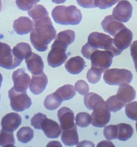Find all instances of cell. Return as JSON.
Listing matches in <instances>:
<instances>
[{"label":"cell","mask_w":137,"mask_h":147,"mask_svg":"<svg viewBox=\"0 0 137 147\" xmlns=\"http://www.w3.org/2000/svg\"><path fill=\"white\" fill-rule=\"evenodd\" d=\"M75 38L76 34L72 30H67L58 33L48 55V64L50 67H58L65 62L67 58V48L74 43Z\"/></svg>","instance_id":"obj_2"},{"label":"cell","mask_w":137,"mask_h":147,"mask_svg":"<svg viewBox=\"0 0 137 147\" xmlns=\"http://www.w3.org/2000/svg\"><path fill=\"white\" fill-rule=\"evenodd\" d=\"M48 83L47 76L43 72L32 77L30 84V90L33 94L38 95L45 90Z\"/></svg>","instance_id":"obj_18"},{"label":"cell","mask_w":137,"mask_h":147,"mask_svg":"<svg viewBox=\"0 0 137 147\" xmlns=\"http://www.w3.org/2000/svg\"><path fill=\"white\" fill-rule=\"evenodd\" d=\"M97 147H115V146L110 141H103L99 143L97 145Z\"/></svg>","instance_id":"obj_42"},{"label":"cell","mask_w":137,"mask_h":147,"mask_svg":"<svg viewBox=\"0 0 137 147\" xmlns=\"http://www.w3.org/2000/svg\"><path fill=\"white\" fill-rule=\"evenodd\" d=\"M99 49L112 52L115 56L121 55L122 52L115 48L113 40L109 35L94 32L89 35L88 42L82 48L81 53L84 57L90 60L93 52Z\"/></svg>","instance_id":"obj_3"},{"label":"cell","mask_w":137,"mask_h":147,"mask_svg":"<svg viewBox=\"0 0 137 147\" xmlns=\"http://www.w3.org/2000/svg\"><path fill=\"white\" fill-rule=\"evenodd\" d=\"M116 96L119 99L127 103L130 102L135 99L136 92L129 84H123L120 86Z\"/></svg>","instance_id":"obj_21"},{"label":"cell","mask_w":137,"mask_h":147,"mask_svg":"<svg viewBox=\"0 0 137 147\" xmlns=\"http://www.w3.org/2000/svg\"><path fill=\"white\" fill-rule=\"evenodd\" d=\"M14 56L19 60L23 61L32 54V49L30 45L26 43L21 42L15 46L12 50Z\"/></svg>","instance_id":"obj_23"},{"label":"cell","mask_w":137,"mask_h":147,"mask_svg":"<svg viewBox=\"0 0 137 147\" xmlns=\"http://www.w3.org/2000/svg\"><path fill=\"white\" fill-rule=\"evenodd\" d=\"M9 96L11 108L16 112L23 111L32 105V100L26 92H18L14 87L9 91Z\"/></svg>","instance_id":"obj_6"},{"label":"cell","mask_w":137,"mask_h":147,"mask_svg":"<svg viewBox=\"0 0 137 147\" xmlns=\"http://www.w3.org/2000/svg\"><path fill=\"white\" fill-rule=\"evenodd\" d=\"M76 121L78 126L81 128H86L91 123L92 118L88 113L80 112L77 114Z\"/></svg>","instance_id":"obj_32"},{"label":"cell","mask_w":137,"mask_h":147,"mask_svg":"<svg viewBox=\"0 0 137 147\" xmlns=\"http://www.w3.org/2000/svg\"><path fill=\"white\" fill-rule=\"evenodd\" d=\"M136 130H137V122H136Z\"/></svg>","instance_id":"obj_46"},{"label":"cell","mask_w":137,"mask_h":147,"mask_svg":"<svg viewBox=\"0 0 137 147\" xmlns=\"http://www.w3.org/2000/svg\"><path fill=\"white\" fill-rule=\"evenodd\" d=\"M102 29L105 32L115 36L121 30L126 28L124 24L115 19L112 15L106 16L101 22Z\"/></svg>","instance_id":"obj_15"},{"label":"cell","mask_w":137,"mask_h":147,"mask_svg":"<svg viewBox=\"0 0 137 147\" xmlns=\"http://www.w3.org/2000/svg\"><path fill=\"white\" fill-rule=\"evenodd\" d=\"M17 138L20 142L26 144L32 140L34 137V132L29 127H22L18 131Z\"/></svg>","instance_id":"obj_29"},{"label":"cell","mask_w":137,"mask_h":147,"mask_svg":"<svg viewBox=\"0 0 137 147\" xmlns=\"http://www.w3.org/2000/svg\"><path fill=\"white\" fill-rule=\"evenodd\" d=\"M91 118V124L96 127L102 128L110 121L111 113L106 106L104 100L98 103L93 108Z\"/></svg>","instance_id":"obj_7"},{"label":"cell","mask_w":137,"mask_h":147,"mask_svg":"<svg viewBox=\"0 0 137 147\" xmlns=\"http://www.w3.org/2000/svg\"><path fill=\"white\" fill-rule=\"evenodd\" d=\"M34 24L31 19L26 16H21L16 20L13 23V29L20 35L29 33L33 29Z\"/></svg>","instance_id":"obj_19"},{"label":"cell","mask_w":137,"mask_h":147,"mask_svg":"<svg viewBox=\"0 0 137 147\" xmlns=\"http://www.w3.org/2000/svg\"><path fill=\"white\" fill-rule=\"evenodd\" d=\"M22 122L20 115L14 112L10 113L5 115L1 121L2 129L9 132H14L19 127Z\"/></svg>","instance_id":"obj_14"},{"label":"cell","mask_w":137,"mask_h":147,"mask_svg":"<svg viewBox=\"0 0 137 147\" xmlns=\"http://www.w3.org/2000/svg\"><path fill=\"white\" fill-rule=\"evenodd\" d=\"M115 57L110 51H100L97 50L93 52L90 58L92 67L99 68L104 72L110 67L112 59Z\"/></svg>","instance_id":"obj_8"},{"label":"cell","mask_w":137,"mask_h":147,"mask_svg":"<svg viewBox=\"0 0 137 147\" xmlns=\"http://www.w3.org/2000/svg\"><path fill=\"white\" fill-rule=\"evenodd\" d=\"M41 129L49 138H57L60 136L62 129L57 122L50 119H45L42 122Z\"/></svg>","instance_id":"obj_17"},{"label":"cell","mask_w":137,"mask_h":147,"mask_svg":"<svg viewBox=\"0 0 137 147\" xmlns=\"http://www.w3.org/2000/svg\"><path fill=\"white\" fill-rule=\"evenodd\" d=\"M14 88L18 92H26L30 83V77L24 69H20L15 71L12 75Z\"/></svg>","instance_id":"obj_11"},{"label":"cell","mask_w":137,"mask_h":147,"mask_svg":"<svg viewBox=\"0 0 137 147\" xmlns=\"http://www.w3.org/2000/svg\"><path fill=\"white\" fill-rule=\"evenodd\" d=\"M57 117L60 123L61 128L63 130H67L73 128L74 123V115L70 108L62 107L57 111Z\"/></svg>","instance_id":"obj_13"},{"label":"cell","mask_w":137,"mask_h":147,"mask_svg":"<svg viewBox=\"0 0 137 147\" xmlns=\"http://www.w3.org/2000/svg\"><path fill=\"white\" fill-rule=\"evenodd\" d=\"M117 139L120 141H127L132 137L134 134V129L131 125L122 123L117 125Z\"/></svg>","instance_id":"obj_24"},{"label":"cell","mask_w":137,"mask_h":147,"mask_svg":"<svg viewBox=\"0 0 137 147\" xmlns=\"http://www.w3.org/2000/svg\"><path fill=\"white\" fill-rule=\"evenodd\" d=\"M28 14L34 21L49 16V13L45 7L40 4L35 5L29 10Z\"/></svg>","instance_id":"obj_27"},{"label":"cell","mask_w":137,"mask_h":147,"mask_svg":"<svg viewBox=\"0 0 137 147\" xmlns=\"http://www.w3.org/2000/svg\"><path fill=\"white\" fill-rule=\"evenodd\" d=\"M131 55L134 60L135 69L137 72V41L133 42L130 47Z\"/></svg>","instance_id":"obj_41"},{"label":"cell","mask_w":137,"mask_h":147,"mask_svg":"<svg viewBox=\"0 0 137 147\" xmlns=\"http://www.w3.org/2000/svg\"><path fill=\"white\" fill-rule=\"evenodd\" d=\"M103 134L107 140H113L117 138V125H109L105 127L103 130Z\"/></svg>","instance_id":"obj_35"},{"label":"cell","mask_w":137,"mask_h":147,"mask_svg":"<svg viewBox=\"0 0 137 147\" xmlns=\"http://www.w3.org/2000/svg\"><path fill=\"white\" fill-rule=\"evenodd\" d=\"M40 0H16V4L20 10L28 11Z\"/></svg>","instance_id":"obj_36"},{"label":"cell","mask_w":137,"mask_h":147,"mask_svg":"<svg viewBox=\"0 0 137 147\" xmlns=\"http://www.w3.org/2000/svg\"><path fill=\"white\" fill-rule=\"evenodd\" d=\"M2 81H3V77H2V74H0V88H1V85H2Z\"/></svg>","instance_id":"obj_44"},{"label":"cell","mask_w":137,"mask_h":147,"mask_svg":"<svg viewBox=\"0 0 137 147\" xmlns=\"http://www.w3.org/2000/svg\"><path fill=\"white\" fill-rule=\"evenodd\" d=\"M52 16L55 22L64 26L78 25L82 19L80 10L74 5L57 6L52 11Z\"/></svg>","instance_id":"obj_4"},{"label":"cell","mask_w":137,"mask_h":147,"mask_svg":"<svg viewBox=\"0 0 137 147\" xmlns=\"http://www.w3.org/2000/svg\"><path fill=\"white\" fill-rule=\"evenodd\" d=\"M14 144L15 139L13 132L2 129L0 132V146L2 147H14Z\"/></svg>","instance_id":"obj_30"},{"label":"cell","mask_w":137,"mask_h":147,"mask_svg":"<svg viewBox=\"0 0 137 147\" xmlns=\"http://www.w3.org/2000/svg\"><path fill=\"white\" fill-rule=\"evenodd\" d=\"M120 0H94L96 7L105 10L115 5Z\"/></svg>","instance_id":"obj_39"},{"label":"cell","mask_w":137,"mask_h":147,"mask_svg":"<svg viewBox=\"0 0 137 147\" xmlns=\"http://www.w3.org/2000/svg\"><path fill=\"white\" fill-rule=\"evenodd\" d=\"M133 7L127 0L120 1L112 11V16L121 22L127 23L130 19Z\"/></svg>","instance_id":"obj_10"},{"label":"cell","mask_w":137,"mask_h":147,"mask_svg":"<svg viewBox=\"0 0 137 147\" xmlns=\"http://www.w3.org/2000/svg\"><path fill=\"white\" fill-rule=\"evenodd\" d=\"M46 118L47 117L41 113L35 114L31 119V125L36 129H41L42 123Z\"/></svg>","instance_id":"obj_38"},{"label":"cell","mask_w":137,"mask_h":147,"mask_svg":"<svg viewBox=\"0 0 137 147\" xmlns=\"http://www.w3.org/2000/svg\"><path fill=\"white\" fill-rule=\"evenodd\" d=\"M103 72L99 68L91 67L86 74V78L90 83L95 84L100 80L101 75Z\"/></svg>","instance_id":"obj_33"},{"label":"cell","mask_w":137,"mask_h":147,"mask_svg":"<svg viewBox=\"0 0 137 147\" xmlns=\"http://www.w3.org/2000/svg\"><path fill=\"white\" fill-rule=\"evenodd\" d=\"M125 112L128 118L137 121V101L129 103L126 105Z\"/></svg>","instance_id":"obj_34"},{"label":"cell","mask_w":137,"mask_h":147,"mask_svg":"<svg viewBox=\"0 0 137 147\" xmlns=\"http://www.w3.org/2000/svg\"><path fill=\"white\" fill-rule=\"evenodd\" d=\"M22 61L16 59L10 46L0 42V67L6 69H13Z\"/></svg>","instance_id":"obj_9"},{"label":"cell","mask_w":137,"mask_h":147,"mask_svg":"<svg viewBox=\"0 0 137 147\" xmlns=\"http://www.w3.org/2000/svg\"><path fill=\"white\" fill-rule=\"evenodd\" d=\"M61 140L62 142L67 146H72L78 144L79 136L76 125L73 128L63 130L61 136Z\"/></svg>","instance_id":"obj_22"},{"label":"cell","mask_w":137,"mask_h":147,"mask_svg":"<svg viewBox=\"0 0 137 147\" xmlns=\"http://www.w3.org/2000/svg\"><path fill=\"white\" fill-rule=\"evenodd\" d=\"M78 4L83 8L91 9L96 7L94 0H77Z\"/></svg>","instance_id":"obj_40"},{"label":"cell","mask_w":137,"mask_h":147,"mask_svg":"<svg viewBox=\"0 0 137 147\" xmlns=\"http://www.w3.org/2000/svg\"><path fill=\"white\" fill-rule=\"evenodd\" d=\"M105 103L109 110L113 112H117L126 106V103L119 99L117 96H110Z\"/></svg>","instance_id":"obj_28"},{"label":"cell","mask_w":137,"mask_h":147,"mask_svg":"<svg viewBox=\"0 0 137 147\" xmlns=\"http://www.w3.org/2000/svg\"><path fill=\"white\" fill-rule=\"evenodd\" d=\"M63 100L60 96L55 92L46 97L44 105L46 109L49 110H54L60 106Z\"/></svg>","instance_id":"obj_25"},{"label":"cell","mask_w":137,"mask_h":147,"mask_svg":"<svg viewBox=\"0 0 137 147\" xmlns=\"http://www.w3.org/2000/svg\"><path fill=\"white\" fill-rule=\"evenodd\" d=\"M136 1H137V0H136Z\"/></svg>","instance_id":"obj_47"},{"label":"cell","mask_w":137,"mask_h":147,"mask_svg":"<svg viewBox=\"0 0 137 147\" xmlns=\"http://www.w3.org/2000/svg\"><path fill=\"white\" fill-rule=\"evenodd\" d=\"M26 62L29 71L34 75L42 74L44 70V63L42 59L38 55L32 53L26 59Z\"/></svg>","instance_id":"obj_16"},{"label":"cell","mask_w":137,"mask_h":147,"mask_svg":"<svg viewBox=\"0 0 137 147\" xmlns=\"http://www.w3.org/2000/svg\"><path fill=\"white\" fill-rule=\"evenodd\" d=\"M67 0H52V1L56 4H61L64 3Z\"/></svg>","instance_id":"obj_43"},{"label":"cell","mask_w":137,"mask_h":147,"mask_svg":"<svg viewBox=\"0 0 137 147\" xmlns=\"http://www.w3.org/2000/svg\"><path fill=\"white\" fill-rule=\"evenodd\" d=\"M2 9V1L0 0V11Z\"/></svg>","instance_id":"obj_45"},{"label":"cell","mask_w":137,"mask_h":147,"mask_svg":"<svg viewBox=\"0 0 137 147\" xmlns=\"http://www.w3.org/2000/svg\"><path fill=\"white\" fill-rule=\"evenodd\" d=\"M133 79L130 71L124 69H111L105 71L103 79L106 83L111 86H120L129 84Z\"/></svg>","instance_id":"obj_5"},{"label":"cell","mask_w":137,"mask_h":147,"mask_svg":"<svg viewBox=\"0 0 137 147\" xmlns=\"http://www.w3.org/2000/svg\"><path fill=\"white\" fill-rule=\"evenodd\" d=\"M86 67V62L80 56L71 58L65 64L67 71L72 74H80Z\"/></svg>","instance_id":"obj_20"},{"label":"cell","mask_w":137,"mask_h":147,"mask_svg":"<svg viewBox=\"0 0 137 147\" xmlns=\"http://www.w3.org/2000/svg\"><path fill=\"white\" fill-rule=\"evenodd\" d=\"M63 101L69 100L74 98L76 94V90L71 84H65L59 88L55 91Z\"/></svg>","instance_id":"obj_26"},{"label":"cell","mask_w":137,"mask_h":147,"mask_svg":"<svg viewBox=\"0 0 137 147\" xmlns=\"http://www.w3.org/2000/svg\"><path fill=\"white\" fill-rule=\"evenodd\" d=\"M103 100L102 97L97 93H88L84 96V103L88 109L93 110V108Z\"/></svg>","instance_id":"obj_31"},{"label":"cell","mask_w":137,"mask_h":147,"mask_svg":"<svg viewBox=\"0 0 137 147\" xmlns=\"http://www.w3.org/2000/svg\"><path fill=\"white\" fill-rule=\"evenodd\" d=\"M132 38V32L126 27L121 30L115 35L113 43L115 48L122 51L130 45Z\"/></svg>","instance_id":"obj_12"},{"label":"cell","mask_w":137,"mask_h":147,"mask_svg":"<svg viewBox=\"0 0 137 147\" xmlns=\"http://www.w3.org/2000/svg\"><path fill=\"white\" fill-rule=\"evenodd\" d=\"M56 34L50 18L47 16L34 21L30 40L36 50L44 52L48 49V45L55 38Z\"/></svg>","instance_id":"obj_1"},{"label":"cell","mask_w":137,"mask_h":147,"mask_svg":"<svg viewBox=\"0 0 137 147\" xmlns=\"http://www.w3.org/2000/svg\"><path fill=\"white\" fill-rule=\"evenodd\" d=\"M75 90L81 95L85 96L89 91V86L85 81H78L75 84Z\"/></svg>","instance_id":"obj_37"}]
</instances>
